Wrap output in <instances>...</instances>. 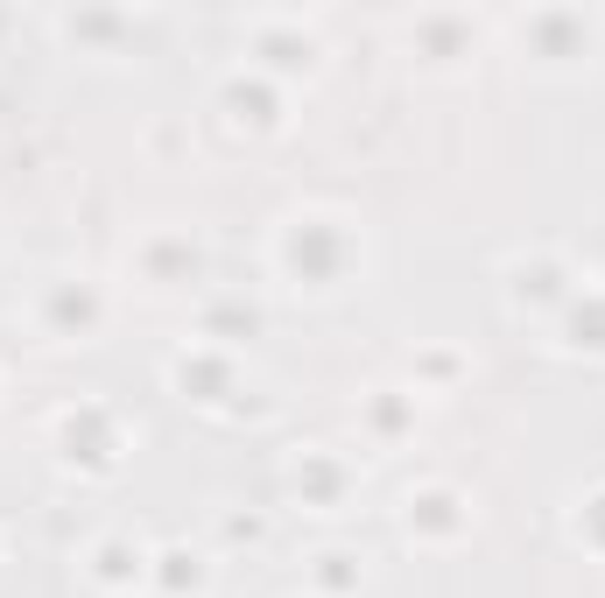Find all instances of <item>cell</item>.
Segmentation results:
<instances>
[{
	"instance_id": "obj_1",
	"label": "cell",
	"mask_w": 605,
	"mask_h": 598,
	"mask_svg": "<svg viewBox=\"0 0 605 598\" xmlns=\"http://www.w3.org/2000/svg\"><path fill=\"white\" fill-rule=\"evenodd\" d=\"M135 571H141V549H127V543H99V577H106V585H127Z\"/></svg>"
},
{
	"instance_id": "obj_2",
	"label": "cell",
	"mask_w": 605,
	"mask_h": 598,
	"mask_svg": "<svg viewBox=\"0 0 605 598\" xmlns=\"http://www.w3.org/2000/svg\"><path fill=\"white\" fill-rule=\"evenodd\" d=\"M317 563H324V571H317V577H324V585H331V591H345V585H352V577H360V571H345V563H352V557H317Z\"/></svg>"
}]
</instances>
